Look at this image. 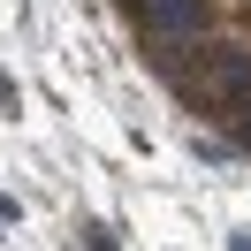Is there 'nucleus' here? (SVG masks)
<instances>
[{
	"label": "nucleus",
	"mask_w": 251,
	"mask_h": 251,
	"mask_svg": "<svg viewBox=\"0 0 251 251\" xmlns=\"http://www.w3.org/2000/svg\"><path fill=\"white\" fill-rule=\"evenodd\" d=\"M0 114H16V84H8V76H0Z\"/></svg>",
	"instance_id": "nucleus-3"
},
{
	"label": "nucleus",
	"mask_w": 251,
	"mask_h": 251,
	"mask_svg": "<svg viewBox=\"0 0 251 251\" xmlns=\"http://www.w3.org/2000/svg\"><path fill=\"white\" fill-rule=\"evenodd\" d=\"M228 251H251V236H228Z\"/></svg>",
	"instance_id": "nucleus-4"
},
{
	"label": "nucleus",
	"mask_w": 251,
	"mask_h": 251,
	"mask_svg": "<svg viewBox=\"0 0 251 251\" xmlns=\"http://www.w3.org/2000/svg\"><path fill=\"white\" fill-rule=\"evenodd\" d=\"M129 16H137L152 38H198L205 0H129Z\"/></svg>",
	"instance_id": "nucleus-2"
},
{
	"label": "nucleus",
	"mask_w": 251,
	"mask_h": 251,
	"mask_svg": "<svg viewBox=\"0 0 251 251\" xmlns=\"http://www.w3.org/2000/svg\"><path fill=\"white\" fill-rule=\"evenodd\" d=\"M198 92L221 99V107H236V114H251V46H205Z\"/></svg>",
	"instance_id": "nucleus-1"
}]
</instances>
